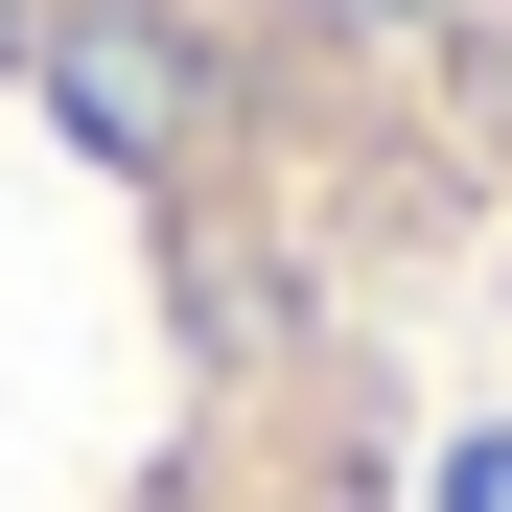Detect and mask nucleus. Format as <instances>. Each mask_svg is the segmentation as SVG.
Segmentation results:
<instances>
[{"mask_svg": "<svg viewBox=\"0 0 512 512\" xmlns=\"http://www.w3.org/2000/svg\"><path fill=\"white\" fill-rule=\"evenodd\" d=\"M466 233L326 0H0V512H396Z\"/></svg>", "mask_w": 512, "mask_h": 512, "instance_id": "obj_1", "label": "nucleus"}]
</instances>
